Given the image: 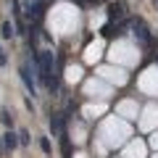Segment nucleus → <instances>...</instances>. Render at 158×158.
Wrapping results in <instances>:
<instances>
[{
    "label": "nucleus",
    "mask_w": 158,
    "mask_h": 158,
    "mask_svg": "<svg viewBox=\"0 0 158 158\" xmlns=\"http://www.w3.org/2000/svg\"><path fill=\"white\" fill-rule=\"evenodd\" d=\"M34 66L40 71V82L53 87V53H40L34 58Z\"/></svg>",
    "instance_id": "1"
},
{
    "label": "nucleus",
    "mask_w": 158,
    "mask_h": 158,
    "mask_svg": "<svg viewBox=\"0 0 158 158\" xmlns=\"http://www.w3.org/2000/svg\"><path fill=\"white\" fill-rule=\"evenodd\" d=\"M132 34H135L140 42H150V32H148V27H145L142 19H135V21H132Z\"/></svg>",
    "instance_id": "2"
},
{
    "label": "nucleus",
    "mask_w": 158,
    "mask_h": 158,
    "mask_svg": "<svg viewBox=\"0 0 158 158\" xmlns=\"http://www.w3.org/2000/svg\"><path fill=\"white\" fill-rule=\"evenodd\" d=\"M124 16H127L124 3H111V6H108V19H111V21H121Z\"/></svg>",
    "instance_id": "3"
},
{
    "label": "nucleus",
    "mask_w": 158,
    "mask_h": 158,
    "mask_svg": "<svg viewBox=\"0 0 158 158\" xmlns=\"http://www.w3.org/2000/svg\"><path fill=\"white\" fill-rule=\"evenodd\" d=\"M21 79H24V85H27V90L34 95V90H37V87H34V79H32V74H29L27 66H21Z\"/></svg>",
    "instance_id": "4"
},
{
    "label": "nucleus",
    "mask_w": 158,
    "mask_h": 158,
    "mask_svg": "<svg viewBox=\"0 0 158 158\" xmlns=\"http://www.w3.org/2000/svg\"><path fill=\"white\" fill-rule=\"evenodd\" d=\"M3 145H6L8 150H13V148L19 145V135H13V132H8V135L3 137Z\"/></svg>",
    "instance_id": "5"
},
{
    "label": "nucleus",
    "mask_w": 158,
    "mask_h": 158,
    "mask_svg": "<svg viewBox=\"0 0 158 158\" xmlns=\"http://www.w3.org/2000/svg\"><path fill=\"white\" fill-rule=\"evenodd\" d=\"M0 34H3V40H11L13 34H16V32H13V27H11V21L3 24V32H0Z\"/></svg>",
    "instance_id": "6"
},
{
    "label": "nucleus",
    "mask_w": 158,
    "mask_h": 158,
    "mask_svg": "<svg viewBox=\"0 0 158 158\" xmlns=\"http://www.w3.org/2000/svg\"><path fill=\"white\" fill-rule=\"evenodd\" d=\"M40 148H42V153H48V156L53 153V148H50V142H48V137H42V140H40Z\"/></svg>",
    "instance_id": "7"
},
{
    "label": "nucleus",
    "mask_w": 158,
    "mask_h": 158,
    "mask_svg": "<svg viewBox=\"0 0 158 158\" xmlns=\"http://www.w3.org/2000/svg\"><path fill=\"white\" fill-rule=\"evenodd\" d=\"M50 129L53 132H61V116H53L50 118Z\"/></svg>",
    "instance_id": "8"
},
{
    "label": "nucleus",
    "mask_w": 158,
    "mask_h": 158,
    "mask_svg": "<svg viewBox=\"0 0 158 158\" xmlns=\"http://www.w3.org/2000/svg\"><path fill=\"white\" fill-rule=\"evenodd\" d=\"M19 142H21V145H27V142H29V135H27V132H21V135H19Z\"/></svg>",
    "instance_id": "9"
},
{
    "label": "nucleus",
    "mask_w": 158,
    "mask_h": 158,
    "mask_svg": "<svg viewBox=\"0 0 158 158\" xmlns=\"http://www.w3.org/2000/svg\"><path fill=\"white\" fill-rule=\"evenodd\" d=\"M8 63V58H6V53H3V48H0V66H6Z\"/></svg>",
    "instance_id": "10"
},
{
    "label": "nucleus",
    "mask_w": 158,
    "mask_h": 158,
    "mask_svg": "<svg viewBox=\"0 0 158 158\" xmlns=\"http://www.w3.org/2000/svg\"><path fill=\"white\" fill-rule=\"evenodd\" d=\"M156 61H158V53H156Z\"/></svg>",
    "instance_id": "11"
},
{
    "label": "nucleus",
    "mask_w": 158,
    "mask_h": 158,
    "mask_svg": "<svg viewBox=\"0 0 158 158\" xmlns=\"http://www.w3.org/2000/svg\"><path fill=\"white\" fill-rule=\"evenodd\" d=\"M0 148H3V142H0Z\"/></svg>",
    "instance_id": "12"
}]
</instances>
